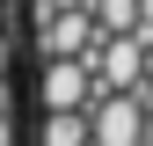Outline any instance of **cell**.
Here are the masks:
<instances>
[{"label": "cell", "mask_w": 153, "mask_h": 146, "mask_svg": "<svg viewBox=\"0 0 153 146\" xmlns=\"http://www.w3.org/2000/svg\"><path fill=\"white\" fill-rule=\"evenodd\" d=\"M80 66H88V88L131 95V88H139V36H95L80 51Z\"/></svg>", "instance_id": "cell-1"}, {"label": "cell", "mask_w": 153, "mask_h": 146, "mask_svg": "<svg viewBox=\"0 0 153 146\" xmlns=\"http://www.w3.org/2000/svg\"><path fill=\"white\" fill-rule=\"evenodd\" d=\"M88 66L80 59H44V73H36V102H44V117L51 110H88Z\"/></svg>", "instance_id": "cell-3"}, {"label": "cell", "mask_w": 153, "mask_h": 146, "mask_svg": "<svg viewBox=\"0 0 153 146\" xmlns=\"http://www.w3.org/2000/svg\"><path fill=\"white\" fill-rule=\"evenodd\" d=\"M36 36H44V59H80L95 44V22H88V7H59Z\"/></svg>", "instance_id": "cell-4"}, {"label": "cell", "mask_w": 153, "mask_h": 146, "mask_svg": "<svg viewBox=\"0 0 153 146\" xmlns=\"http://www.w3.org/2000/svg\"><path fill=\"white\" fill-rule=\"evenodd\" d=\"M36 146H88V117L80 110H51L36 124Z\"/></svg>", "instance_id": "cell-6"}, {"label": "cell", "mask_w": 153, "mask_h": 146, "mask_svg": "<svg viewBox=\"0 0 153 146\" xmlns=\"http://www.w3.org/2000/svg\"><path fill=\"white\" fill-rule=\"evenodd\" d=\"M88 22H95V36H131L139 29V0H88Z\"/></svg>", "instance_id": "cell-5"}, {"label": "cell", "mask_w": 153, "mask_h": 146, "mask_svg": "<svg viewBox=\"0 0 153 146\" xmlns=\"http://www.w3.org/2000/svg\"><path fill=\"white\" fill-rule=\"evenodd\" d=\"M139 29H153V0H139Z\"/></svg>", "instance_id": "cell-7"}, {"label": "cell", "mask_w": 153, "mask_h": 146, "mask_svg": "<svg viewBox=\"0 0 153 146\" xmlns=\"http://www.w3.org/2000/svg\"><path fill=\"white\" fill-rule=\"evenodd\" d=\"M88 117V146H139V95H102Z\"/></svg>", "instance_id": "cell-2"}]
</instances>
